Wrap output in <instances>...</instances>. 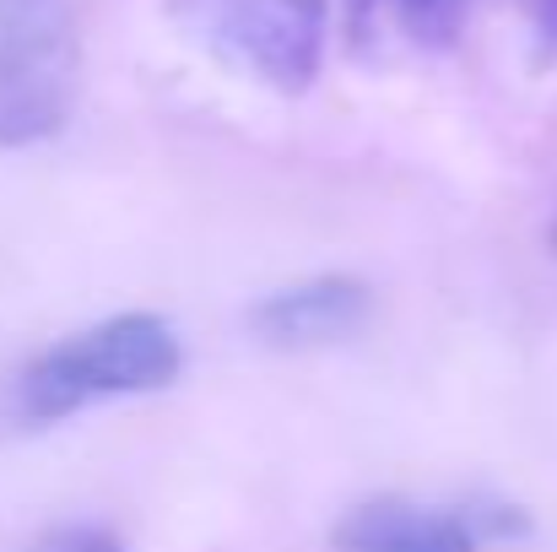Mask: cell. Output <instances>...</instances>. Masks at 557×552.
I'll return each mask as SVG.
<instances>
[{"instance_id":"cell-2","label":"cell","mask_w":557,"mask_h":552,"mask_svg":"<svg viewBox=\"0 0 557 552\" xmlns=\"http://www.w3.org/2000/svg\"><path fill=\"white\" fill-rule=\"evenodd\" d=\"M169 16L206 54L276 93H304L331 38V0H169Z\"/></svg>"},{"instance_id":"cell-9","label":"cell","mask_w":557,"mask_h":552,"mask_svg":"<svg viewBox=\"0 0 557 552\" xmlns=\"http://www.w3.org/2000/svg\"><path fill=\"white\" fill-rule=\"evenodd\" d=\"M553 238H557V233H553Z\"/></svg>"},{"instance_id":"cell-3","label":"cell","mask_w":557,"mask_h":552,"mask_svg":"<svg viewBox=\"0 0 557 552\" xmlns=\"http://www.w3.org/2000/svg\"><path fill=\"white\" fill-rule=\"evenodd\" d=\"M82 38L71 0H0V147H33L71 120Z\"/></svg>"},{"instance_id":"cell-8","label":"cell","mask_w":557,"mask_h":552,"mask_svg":"<svg viewBox=\"0 0 557 552\" xmlns=\"http://www.w3.org/2000/svg\"><path fill=\"white\" fill-rule=\"evenodd\" d=\"M531 16H536V33L557 49V0H531Z\"/></svg>"},{"instance_id":"cell-6","label":"cell","mask_w":557,"mask_h":552,"mask_svg":"<svg viewBox=\"0 0 557 552\" xmlns=\"http://www.w3.org/2000/svg\"><path fill=\"white\" fill-rule=\"evenodd\" d=\"M358 5H369V0H358ZM373 5H379V0H373ZM384 11L400 22L406 38H417V44H428V49L455 44V33H460V22H466V0H384Z\"/></svg>"},{"instance_id":"cell-1","label":"cell","mask_w":557,"mask_h":552,"mask_svg":"<svg viewBox=\"0 0 557 552\" xmlns=\"http://www.w3.org/2000/svg\"><path fill=\"white\" fill-rule=\"evenodd\" d=\"M180 336L158 315H114L82 336L54 342L16 373V412L54 422L103 395H141L180 379Z\"/></svg>"},{"instance_id":"cell-7","label":"cell","mask_w":557,"mask_h":552,"mask_svg":"<svg viewBox=\"0 0 557 552\" xmlns=\"http://www.w3.org/2000/svg\"><path fill=\"white\" fill-rule=\"evenodd\" d=\"M33 552H125L103 526H54V531H44Z\"/></svg>"},{"instance_id":"cell-4","label":"cell","mask_w":557,"mask_h":552,"mask_svg":"<svg viewBox=\"0 0 557 552\" xmlns=\"http://www.w3.org/2000/svg\"><path fill=\"white\" fill-rule=\"evenodd\" d=\"M504 531H520V515H455L411 499H369L336 526V552H476L482 537Z\"/></svg>"},{"instance_id":"cell-5","label":"cell","mask_w":557,"mask_h":552,"mask_svg":"<svg viewBox=\"0 0 557 552\" xmlns=\"http://www.w3.org/2000/svg\"><path fill=\"white\" fill-rule=\"evenodd\" d=\"M249 320L271 347H331L369 320V287L358 277L293 282V287L260 298Z\"/></svg>"}]
</instances>
